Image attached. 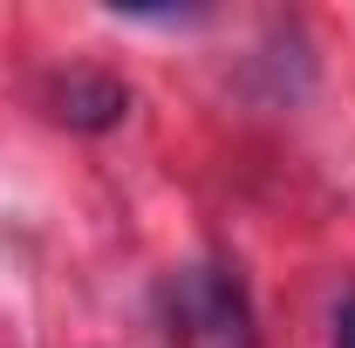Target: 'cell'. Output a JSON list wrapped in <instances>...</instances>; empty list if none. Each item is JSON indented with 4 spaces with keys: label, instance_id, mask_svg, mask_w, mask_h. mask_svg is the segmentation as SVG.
<instances>
[{
    "label": "cell",
    "instance_id": "2",
    "mask_svg": "<svg viewBox=\"0 0 355 348\" xmlns=\"http://www.w3.org/2000/svg\"><path fill=\"white\" fill-rule=\"evenodd\" d=\"M48 116L69 123V130H116L130 116V89L103 69H69L48 82Z\"/></svg>",
    "mask_w": 355,
    "mask_h": 348
},
{
    "label": "cell",
    "instance_id": "1",
    "mask_svg": "<svg viewBox=\"0 0 355 348\" xmlns=\"http://www.w3.org/2000/svg\"><path fill=\"white\" fill-rule=\"evenodd\" d=\"M164 328H171V348H260L246 287L219 260L171 273V287H164Z\"/></svg>",
    "mask_w": 355,
    "mask_h": 348
},
{
    "label": "cell",
    "instance_id": "3",
    "mask_svg": "<svg viewBox=\"0 0 355 348\" xmlns=\"http://www.w3.org/2000/svg\"><path fill=\"white\" fill-rule=\"evenodd\" d=\"M328 348H355V287L335 301V314H328Z\"/></svg>",
    "mask_w": 355,
    "mask_h": 348
}]
</instances>
